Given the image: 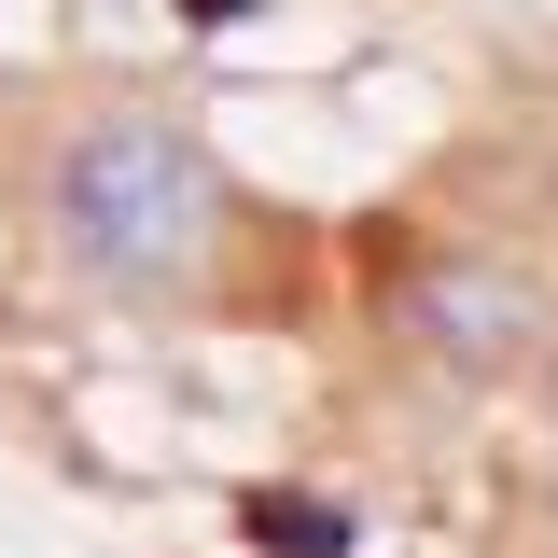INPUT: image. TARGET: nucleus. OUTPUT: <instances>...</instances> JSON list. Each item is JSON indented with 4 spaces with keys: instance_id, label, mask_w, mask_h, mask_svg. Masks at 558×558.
Segmentation results:
<instances>
[{
    "instance_id": "nucleus-1",
    "label": "nucleus",
    "mask_w": 558,
    "mask_h": 558,
    "mask_svg": "<svg viewBox=\"0 0 558 558\" xmlns=\"http://www.w3.org/2000/svg\"><path fill=\"white\" fill-rule=\"evenodd\" d=\"M223 223H238V196H223L209 140L168 112H84L43 168V238L98 293H196Z\"/></svg>"
},
{
    "instance_id": "nucleus-2",
    "label": "nucleus",
    "mask_w": 558,
    "mask_h": 558,
    "mask_svg": "<svg viewBox=\"0 0 558 558\" xmlns=\"http://www.w3.org/2000/svg\"><path fill=\"white\" fill-rule=\"evenodd\" d=\"M405 349L418 363H447V377H502V363H531V336H545V293L517 266H488V252H447V266L405 279Z\"/></svg>"
},
{
    "instance_id": "nucleus-3",
    "label": "nucleus",
    "mask_w": 558,
    "mask_h": 558,
    "mask_svg": "<svg viewBox=\"0 0 558 558\" xmlns=\"http://www.w3.org/2000/svg\"><path fill=\"white\" fill-rule=\"evenodd\" d=\"M238 531H252V545H279V558H349V517L293 502V488H252V502H238Z\"/></svg>"
},
{
    "instance_id": "nucleus-4",
    "label": "nucleus",
    "mask_w": 558,
    "mask_h": 558,
    "mask_svg": "<svg viewBox=\"0 0 558 558\" xmlns=\"http://www.w3.org/2000/svg\"><path fill=\"white\" fill-rule=\"evenodd\" d=\"M182 14H196V28H223V14H238V0H182Z\"/></svg>"
}]
</instances>
